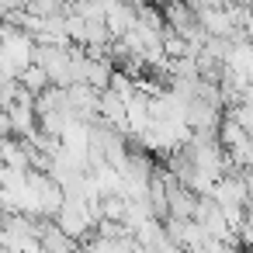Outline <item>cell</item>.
Returning <instances> with one entry per match:
<instances>
[{"instance_id": "6da1fadb", "label": "cell", "mask_w": 253, "mask_h": 253, "mask_svg": "<svg viewBox=\"0 0 253 253\" xmlns=\"http://www.w3.org/2000/svg\"><path fill=\"white\" fill-rule=\"evenodd\" d=\"M28 94H35V97H42L49 87H52V80H49V73L42 70V66H28L25 73H21V80H18Z\"/></svg>"}]
</instances>
